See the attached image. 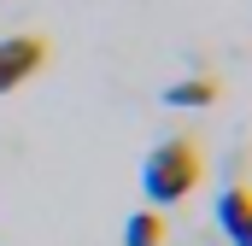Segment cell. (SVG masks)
Returning a JSON list of instances; mask_svg holds the SVG:
<instances>
[{"label": "cell", "instance_id": "5b68a950", "mask_svg": "<svg viewBox=\"0 0 252 246\" xmlns=\"http://www.w3.org/2000/svg\"><path fill=\"white\" fill-rule=\"evenodd\" d=\"M164 241H170V223H164V211H153V205L135 211L124 223V246H164Z\"/></svg>", "mask_w": 252, "mask_h": 246}, {"label": "cell", "instance_id": "6da1fadb", "mask_svg": "<svg viewBox=\"0 0 252 246\" xmlns=\"http://www.w3.org/2000/svg\"><path fill=\"white\" fill-rule=\"evenodd\" d=\"M199 176H205V153H199V141H193V135H176V141H164V147L147 153V164H141V193H147L153 211H158V205L188 199L193 187H199Z\"/></svg>", "mask_w": 252, "mask_h": 246}, {"label": "cell", "instance_id": "3957f363", "mask_svg": "<svg viewBox=\"0 0 252 246\" xmlns=\"http://www.w3.org/2000/svg\"><path fill=\"white\" fill-rule=\"evenodd\" d=\"M217 223H223L229 246H252V187L247 182H235L223 199H217Z\"/></svg>", "mask_w": 252, "mask_h": 246}, {"label": "cell", "instance_id": "7a4b0ae2", "mask_svg": "<svg viewBox=\"0 0 252 246\" xmlns=\"http://www.w3.org/2000/svg\"><path fill=\"white\" fill-rule=\"evenodd\" d=\"M47 64V41L41 35H6L0 41V94H12L18 82H30Z\"/></svg>", "mask_w": 252, "mask_h": 246}, {"label": "cell", "instance_id": "277c9868", "mask_svg": "<svg viewBox=\"0 0 252 246\" xmlns=\"http://www.w3.org/2000/svg\"><path fill=\"white\" fill-rule=\"evenodd\" d=\"M217 100H223L217 76H182V82L164 88V106H182V112H193V106H217Z\"/></svg>", "mask_w": 252, "mask_h": 246}]
</instances>
